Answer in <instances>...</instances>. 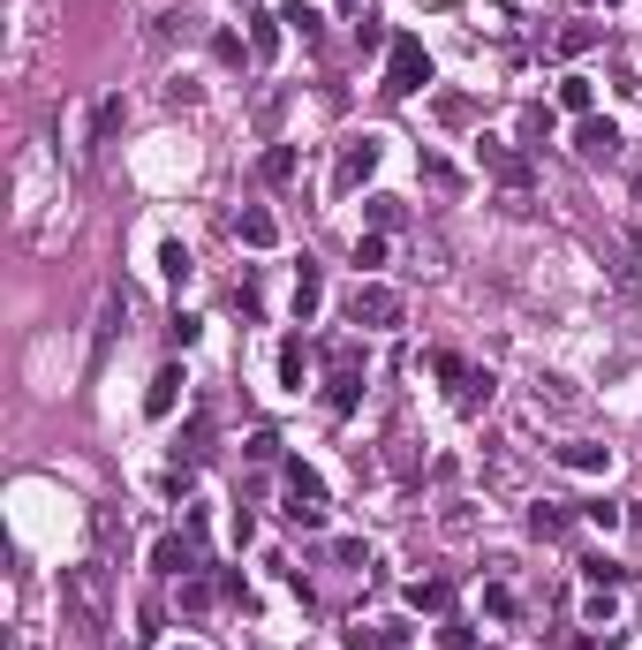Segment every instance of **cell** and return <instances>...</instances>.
<instances>
[{
  "label": "cell",
  "mask_w": 642,
  "mask_h": 650,
  "mask_svg": "<svg viewBox=\"0 0 642 650\" xmlns=\"http://www.w3.org/2000/svg\"><path fill=\"white\" fill-rule=\"evenodd\" d=\"M280 23H288L295 38H318V31H325V16L310 8V0H295V8H280Z\"/></svg>",
  "instance_id": "obj_19"
},
{
  "label": "cell",
  "mask_w": 642,
  "mask_h": 650,
  "mask_svg": "<svg viewBox=\"0 0 642 650\" xmlns=\"http://www.w3.org/2000/svg\"><path fill=\"white\" fill-rule=\"evenodd\" d=\"M423 84H431V53H423V38H393V46H386V91H393V99H416Z\"/></svg>",
  "instance_id": "obj_1"
},
{
  "label": "cell",
  "mask_w": 642,
  "mask_h": 650,
  "mask_svg": "<svg viewBox=\"0 0 642 650\" xmlns=\"http://www.w3.org/2000/svg\"><path fill=\"white\" fill-rule=\"evenodd\" d=\"M371 174H378V137H348L340 144V167H333V197H355Z\"/></svg>",
  "instance_id": "obj_3"
},
{
  "label": "cell",
  "mask_w": 642,
  "mask_h": 650,
  "mask_svg": "<svg viewBox=\"0 0 642 650\" xmlns=\"http://www.w3.org/2000/svg\"><path fill=\"white\" fill-rule=\"evenodd\" d=\"M612 613H620V605H612V590H597V598L582 605V620H590V628H612Z\"/></svg>",
  "instance_id": "obj_26"
},
{
  "label": "cell",
  "mask_w": 642,
  "mask_h": 650,
  "mask_svg": "<svg viewBox=\"0 0 642 650\" xmlns=\"http://www.w3.org/2000/svg\"><path fill=\"white\" fill-rule=\"evenodd\" d=\"M529 530H537V537H567V507H552V499L529 507Z\"/></svg>",
  "instance_id": "obj_20"
},
{
  "label": "cell",
  "mask_w": 642,
  "mask_h": 650,
  "mask_svg": "<svg viewBox=\"0 0 642 650\" xmlns=\"http://www.w3.org/2000/svg\"><path fill=\"white\" fill-rule=\"evenodd\" d=\"M68 598H76V613H84L91 628H106V575L99 567H68Z\"/></svg>",
  "instance_id": "obj_6"
},
{
  "label": "cell",
  "mask_w": 642,
  "mask_h": 650,
  "mask_svg": "<svg viewBox=\"0 0 642 650\" xmlns=\"http://www.w3.org/2000/svg\"><path fill=\"white\" fill-rule=\"evenodd\" d=\"M167 333H174V348H189V341H197V333H204V325L189 318V310H174V325H167Z\"/></svg>",
  "instance_id": "obj_31"
},
{
  "label": "cell",
  "mask_w": 642,
  "mask_h": 650,
  "mask_svg": "<svg viewBox=\"0 0 642 650\" xmlns=\"http://www.w3.org/2000/svg\"><path fill=\"white\" fill-rule=\"evenodd\" d=\"M348 318L355 325H401V288H386V280H355V288H348Z\"/></svg>",
  "instance_id": "obj_2"
},
{
  "label": "cell",
  "mask_w": 642,
  "mask_h": 650,
  "mask_svg": "<svg viewBox=\"0 0 642 650\" xmlns=\"http://www.w3.org/2000/svg\"><path fill=\"white\" fill-rule=\"evenodd\" d=\"M612 144H620V129H612L605 114H582V129H575V152H582V159H605Z\"/></svg>",
  "instance_id": "obj_9"
},
{
  "label": "cell",
  "mask_w": 642,
  "mask_h": 650,
  "mask_svg": "<svg viewBox=\"0 0 642 650\" xmlns=\"http://www.w3.org/2000/svg\"><path fill=\"white\" fill-rule=\"evenodd\" d=\"M439 650H476V635L461 628V620H446V628H439Z\"/></svg>",
  "instance_id": "obj_29"
},
{
  "label": "cell",
  "mask_w": 642,
  "mask_h": 650,
  "mask_svg": "<svg viewBox=\"0 0 642 650\" xmlns=\"http://www.w3.org/2000/svg\"><path fill=\"white\" fill-rule=\"evenodd\" d=\"M152 567H159V575H197L204 552H197V537H189V530H174V537H159V545H152Z\"/></svg>",
  "instance_id": "obj_7"
},
{
  "label": "cell",
  "mask_w": 642,
  "mask_h": 650,
  "mask_svg": "<svg viewBox=\"0 0 642 650\" xmlns=\"http://www.w3.org/2000/svg\"><path fill=\"white\" fill-rule=\"evenodd\" d=\"M159 273H167L174 288H182V280H189V250H182V242H167V250H159Z\"/></svg>",
  "instance_id": "obj_22"
},
{
  "label": "cell",
  "mask_w": 642,
  "mask_h": 650,
  "mask_svg": "<svg viewBox=\"0 0 642 650\" xmlns=\"http://www.w3.org/2000/svg\"><path fill=\"white\" fill-rule=\"evenodd\" d=\"M257 174H265V182H295V144H272V152L257 159Z\"/></svg>",
  "instance_id": "obj_18"
},
{
  "label": "cell",
  "mask_w": 642,
  "mask_h": 650,
  "mask_svg": "<svg viewBox=\"0 0 642 650\" xmlns=\"http://www.w3.org/2000/svg\"><path fill=\"white\" fill-rule=\"evenodd\" d=\"M250 53H257V61L280 53V16H250Z\"/></svg>",
  "instance_id": "obj_16"
},
{
  "label": "cell",
  "mask_w": 642,
  "mask_h": 650,
  "mask_svg": "<svg viewBox=\"0 0 642 650\" xmlns=\"http://www.w3.org/2000/svg\"><path fill=\"white\" fill-rule=\"evenodd\" d=\"M174 409H182V371L167 363V371L152 378V394H144V416H152V424H167Z\"/></svg>",
  "instance_id": "obj_8"
},
{
  "label": "cell",
  "mask_w": 642,
  "mask_h": 650,
  "mask_svg": "<svg viewBox=\"0 0 642 650\" xmlns=\"http://www.w3.org/2000/svg\"><path fill=\"white\" fill-rule=\"evenodd\" d=\"M559 106H567V114H590V106H597V84H590V76H567V84H559Z\"/></svg>",
  "instance_id": "obj_17"
},
{
  "label": "cell",
  "mask_w": 642,
  "mask_h": 650,
  "mask_svg": "<svg viewBox=\"0 0 642 650\" xmlns=\"http://www.w3.org/2000/svg\"><path fill=\"white\" fill-rule=\"evenodd\" d=\"M559 462H567V469H582V477H597V469L612 462V446H590V439H567V446H559Z\"/></svg>",
  "instance_id": "obj_13"
},
{
  "label": "cell",
  "mask_w": 642,
  "mask_h": 650,
  "mask_svg": "<svg viewBox=\"0 0 642 650\" xmlns=\"http://www.w3.org/2000/svg\"><path fill=\"white\" fill-rule=\"evenodd\" d=\"M288 522H303V530H325V484L310 477L303 462H288Z\"/></svg>",
  "instance_id": "obj_4"
},
{
  "label": "cell",
  "mask_w": 642,
  "mask_h": 650,
  "mask_svg": "<svg viewBox=\"0 0 642 650\" xmlns=\"http://www.w3.org/2000/svg\"><path fill=\"white\" fill-rule=\"evenodd\" d=\"M431 371H439V378H454V386H469V378H476V371H469V363H461V356H454V348H439V356H431Z\"/></svg>",
  "instance_id": "obj_24"
},
{
  "label": "cell",
  "mask_w": 642,
  "mask_h": 650,
  "mask_svg": "<svg viewBox=\"0 0 642 650\" xmlns=\"http://www.w3.org/2000/svg\"><path fill=\"white\" fill-rule=\"evenodd\" d=\"M408 605L416 613H446L454 605V582H408Z\"/></svg>",
  "instance_id": "obj_15"
},
{
  "label": "cell",
  "mask_w": 642,
  "mask_h": 650,
  "mask_svg": "<svg viewBox=\"0 0 642 650\" xmlns=\"http://www.w3.org/2000/svg\"><path fill=\"white\" fill-rule=\"evenodd\" d=\"M484 401H491V378H484V371H476V378H469V386H461V409H469V416H476V409H484Z\"/></svg>",
  "instance_id": "obj_28"
},
{
  "label": "cell",
  "mask_w": 642,
  "mask_h": 650,
  "mask_svg": "<svg viewBox=\"0 0 642 650\" xmlns=\"http://www.w3.org/2000/svg\"><path fill=\"white\" fill-rule=\"evenodd\" d=\"M355 265H363V273H371V265H386V235H363V242H355Z\"/></svg>",
  "instance_id": "obj_27"
},
{
  "label": "cell",
  "mask_w": 642,
  "mask_h": 650,
  "mask_svg": "<svg viewBox=\"0 0 642 650\" xmlns=\"http://www.w3.org/2000/svg\"><path fill=\"white\" fill-rule=\"evenodd\" d=\"M522 137H529V144L552 137V114H544V106H529V114H522Z\"/></svg>",
  "instance_id": "obj_30"
},
{
  "label": "cell",
  "mask_w": 642,
  "mask_h": 650,
  "mask_svg": "<svg viewBox=\"0 0 642 650\" xmlns=\"http://www.w3.org/2000/svg\"><path fill=\"white\" fill-rule=\"evenodd\" d=\"M355 401H363V371H333V386H325V409H333V416H355Z\"/></svg>",
  "instance_id": "obj_12"
},
{
  "label": "cell",
  "mask_w": 642,
  "mask_h": 650,
  "mask_svg": "<svg viewBox=\"0 0 642 650\" xmlns=\"http://www.w3.org/2000/svg\"><path fill=\"white\" fill-rule=\"evenodd\" d=\"M242 454H250V462H280V439H272V431H250V439H242Z\"/></svg>",
  "instance_id": "obj_25"
},
{
  "label": "cell",
  "mask_w": 642,
  "mask_h": 650,
  "mask_svg": "<svg viewBox=\"0 0 642 650\" xmlns=\"http://www.w3.org/2000/svg\"><path fill=\"white\" fill-rule=\"evenodd\" d=\"M303 371H310V348H303V333H288V341H280V386L303 394Z\"/></svg>",
  "instance_id": "obj_14"
},
{
  "label": "cell",
  "mask_w": 642,
  "mask_h": 650,
  "mask_svg": "<svg viewBox=\"0 0 642 650\" xmlns=\"http://www.w3.org/2000/svg\"><path fill=\"white\" fill-rule=\"evenodd\" d=\"M605 8H612V0H605Z\"/></svg>",
  "instance_id": "obj_33"
},
{
  "label": "cell",
  "mask_w": 642,
  "mask_h": 650,
  "mask_svg": "<svg viewBox=\"0 0 642 650\" xmlns=\"http://www.w3.org/2000/svg\"><path fill=\"white\" fill-rule=\"evenodd\" d=\"M582 575H590L597 590H612V582H627V567H620V560H605V552H590V560H582Z\"/></svg>",
  "instance_id": "obj_21"
},
{
  "label": "cell",
  "mask_w": 642,
  "mask_h": 650,
  "mask_svg": "<svg viewBox=\"0 0 642 650\" xmlns=\"http://www.w3.org/2000/svg\"><path fill=\"white\" fill-rule=\"evenodd\" d=\"M325 363H333V371H363V341H333Z\"/></svg>",
  "instance_id": "obj_23"
},
{
  "label": "cell",
  "mask_w": 642,
  "mask_h": 650,
  "mask_svg": "<svg viewBox=\"0 0 642 650\" xmlns=\"http://www.w3.org/2000/svg\"><path fill=\"white\" fill-rule=\"evenodd\" d=\"M582 514H590V522H597V530H605V537L620 530V507H612V499H597V507H582Z\"/></svg>",
  "instance_id": "obj_32"
},
{
  "label": "cell",
  "mask_w": 642,
  "mask_h": 650,
  "mask_svg": "<svg viewBox=\"0 0 642 650\" xmlns=\"http://www.w3.org/2000/svg\"><path fill=\"white\" fill-rule=\"evenodd\" d=\"M272 235H280V227H272L265 205H242V212H235V242H250V250H272Z\"/></svg>",
  "instance_id": "obj_10"
},
{
  "label": "cell",
  "mask_w": 642,
  "mask_h": 650,
  "mask_svg": "<svg viewBox=\"0 0 642 650\" xmlns=\"http://www.w3.org/2000/svg\"><path fill=\"white\" fill-rule=\"evenodd\" d=\"M318 303H325V280H318V265L303 257V273H295V325L318 318Z\"/></svg>",
  "instance_id": "obj_11"
},
{
  "label": "cell",
  "mask_w": 642,
  "mask_h": 650,
  "mask_svg": "<svg viewBox=\"0 0 642 650\" xmlns=\"http://www.w3.org/2000/svg\"><path fill=\"white\" fill-rule=\"evenodd\" d=\"M476 167H484L491 182H507L514 197H522V189H529V159L514 152V144H499V137H476Z\"/></svg>",
  "instance_id": "obj_5"
}]
</instances>
